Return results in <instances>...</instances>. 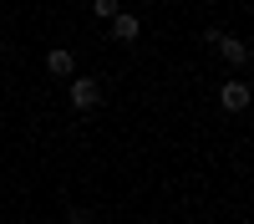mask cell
Masks as SVG:
<instances>
[{"mask_svg":"<svg viewBox=\"0 0 254 224\" xmlns=\"http://www.w3.org/2000/svg\"><path fill=\"white\" fill-rule=\"evenodd\" d=\"M0 51H5V36H0Z\"/></svg>","mask_w":254,"mask_h":224,"instance_id":"9","label":"cell"},{"mask_svg":"<svg viewBox=\"0 0 254 224\" xmlns=\"http://www.w3.org/2000/svg\"><path fill=\"white\" fill-rule=\"evenodd\" d=\"M214 46H219V56H224L234 72H249V41H239V36H229V31H224Z\"/></svg>","mask_w":254,"mask_h":224,"instance_id":"4","label":"cell"},{"mask_svg":"<svg viewBox=\"0 0 254 224\" xmlns=\"http://www.w3.org/2000/svg\"><path fill=\"white\" fill-rule=\"evenodd\" d=\"M66 219H71V224H92V209H81V204H76V209H71Z\"/></svg>","mask_w":254,"mask_h":224,"instance_id":"7","label":"cell"},{"mask_svg":"<svg viewBox=\"0 0 254 224\" xmlns=\"http://www.w3.org/2000/svg\"><path fill=\"white\" fill-rule=\"evenodd\" d=\"M107 31H112L117 46H132V41L142 36V15H137V10H117V15L107 20Z\"/></svg>","mask_w":254,"mask_h":224,"instance_id":"3","label":"cell"},{"mask_svg":"<svg viewBox=\"0 0 254 224\" xmlns=\"http://www.w3.org/2000/svg\"><path fill=\"white\" fill-rule=\"evenodd\" d=\"M117 10H122V0H92V15L97 20H112Z\"/></svg>","mask_w":254,"mask_h":224,"instance_id":"6","label":"cell"},{"mask_svg":"<svg viewBox=\"0 0 254 224\" xmlns=\"http://www.w3.org/2000/svg\"><path fill=\"white\" fill-rule=\"evenodd\" d=\"M46 72H51V76H61V81H66V76L76 72V56H71L66 46H56V51H46Z\"/></svg>","mask_w":254,"mask_h":224,"instance_id":"5","label":"cell"},{"mask_svg":"<svg viewBox=\"0 0 254 224\" xmlns=\"http://www.w3.org/2000/svg\"><path fill=\"white\" fill-rule=\"evenodd\" d=\"M137 5H158V0H137Z\"/></svg>","mask_w":254,"mask_h":224,"instance_id":"8","label":"cell"},{"mask_svg":"<svg viewBox=\"0 0 254 224\" xmlns=\"http://www.w3.org/2000/svg\"><path fill=\"white\" fill-rule=\"evenodd\" d=\"M66 102H71L76 112H97V107H102V81L71 72V76H66Z\"/></svg>","mask_w":254,"mask_h":224,"instance_id":"1","label":"cell"},{"mask_svg":"<svg viewBox=\"0 0 254 224\" xmlns=\"http://www.w3.org/2000/svg\"><path fill=\"white\" fill-rule=\"evenodd\" d=\"M219 107H224V112H244V107H249V81H244V72H239V76H224Z\"/></svg>","mask_w":254,"mask_h":224,"instance_id":"2","label":"cell"}]
</instances>
